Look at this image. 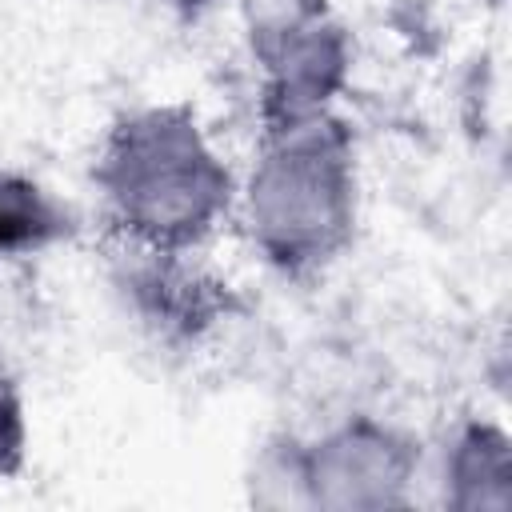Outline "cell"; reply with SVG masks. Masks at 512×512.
<instances>
[{
  "label": "cell",
  "mask_w": 512,
  "mask_h": 512,
  "mask_svg": "<svg viewBox=\"0 0 512 512\" xmlns=\"http://www.w3.org/2000/svg\"><path fill=\"white\" fill-rule=\"evenodd\" d=\"M112 188L140 228L156 236H184L216 212L224 176L188 124L148 116L116 144Z\"/></svg>",
  "instance_id": "6da1fadb"
},
{
  "label": "cell",
  "mask_w": 512,
  "mask_h": 512,
  "mask_svg": "<svg viewBox=\"0 0 512 512\" xmlns=\"http://www.w3.org/2000/svg\"><path fill=\"white\" fill-rule=\"evenodd\" d=\"M256 208L268 240H276L284 252L324 248L344 220V192L328 156L292 152L264 172Z\"/></svg>",
  "instance_id": "7a4b0ae2"
},
{
  "label": "cell",
  "mask_w": 512,
  "mask_h": 512,
  "mask_svg": "<svg viewBox=\"0 0 512 512\" xmlns=\"http://www.w3.org/2000/svg\"><path fill=\"white\" fill-rule=\"evenodd\" d=\"M52 232V212L32 184L0 176V248L36 244Z\"/></svg>",
  "instance_id": "3957f363"
}]
</instances>
